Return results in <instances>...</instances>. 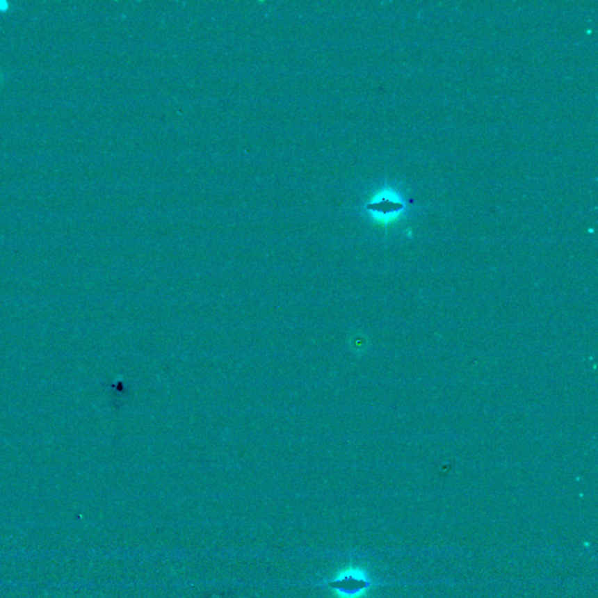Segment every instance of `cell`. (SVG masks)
Wrapping results in <instances>:
<instances>
[{
  "instance_id": "obj_1",
  "label": "cell",
  "mask_w": 598,
  "mask_h": 598,
  "mask_svg": "<svg viewBox=\"0 0 598 598\" xmlns=\"http://www.w3.org/2000/svg\"><path fill=\"white\" fill-rule=\"evenodd\" d=\"M369 581L364 574L360 572H347L334 581L332 587L339 592L343 598H357L367 589Z\"/></svg>"
}]
</instances>
